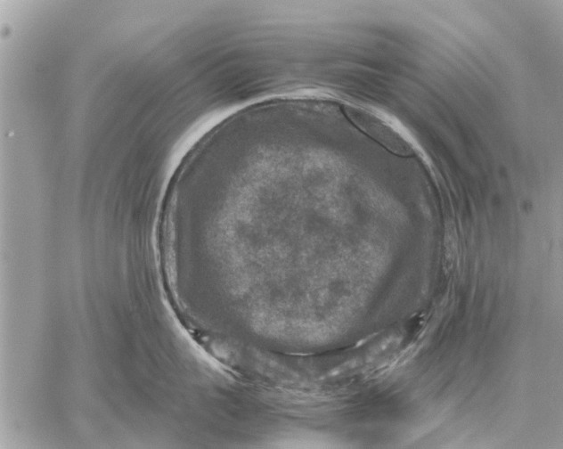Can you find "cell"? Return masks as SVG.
<instances>
[{"instance_id":"6da1fadb","label":"cell","mask_w":563,"mask_h":449,"mask_svg":"<svg viewBox=\"0 0 563 449\" xmlns=\"http://www.w3.org/2000/svg\"><path fill=\"white\" fill-rule=\"evenodd\" d=\"M354 121L369 135L396 154L409 156L414 146L408 135L386 116L367 108L349 110Z\"/></svg>"}]
</instances>
